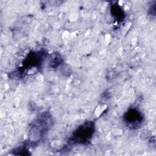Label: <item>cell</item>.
<instances>
[{
	"mask_svg": "<svg viewBox=\"0 0 156 156\" xmlns=\"http://www.w3.org/2000/svg\"><path fill=\"white\" fill-rule=\"evenodd\" d=\"M94 132V125L91 122H87L79 127L74 133L73 141L74 143L83 144L87 143Z\"/></svg>",
	"mask_w": 156,
	"mask_h": 156,
	"instance_id": "1",
	"label": "cell"
},
{
	"mask_svg": "<svg viewBox=\"0 0 156 156\" xmlns=\"http://www.w3.org/2000/svg\"><path fill=\"white\" fill-rule=\"evenodd\" d=\"M124 118L126 124L132 128H136L143 121L141 113L136 109H132L128 111L126 113Z\"/></svg>",
	"mask_w": 156,
	"mask_h": 156,
	"instance_id": "3",
	"label": "cell"
},
{
	"mask_svg": "<svg viewBox=\"0 0 156 156\" xmlns=\"http://www.w3.org/2000/svg\"><path fill=\"white\" fill-rule=\"evenodd\" d=\"M48 116H43L41 117H40L37 121L34 122L33 126L30 127V130L31 137H34L35 135V140L38 138H40V137H41L43 133L45 131H46L50 123V120L49 118H47Z\"/></svg>",
	"mask_w": 156,
	"mask_h": 156,
	"instance_id": "2",
	"label": "cell"
}]
</instances>
